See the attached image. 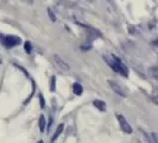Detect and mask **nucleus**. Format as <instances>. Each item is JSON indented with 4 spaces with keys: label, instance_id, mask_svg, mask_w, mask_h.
Masks as SVG:
<instances>
[{
    "label": "nucleus",
    "instance_id": "1",
    "mask_svg": "<svg viewBox=\"0 0 158 143\" xmlns=\"http://www.w3.org/2000/svg\"><path fill=\"white\" fill-rule=\"evenodd\" d=\"M108 64L114 69V72H117V73L124 75V76H127V75H128V73H127V72H128L127 67L120 61V58H118L117 56L112 55V60L108 61Z\"/></svg>",
    "mask_w": 158,
    "mask_h": 143
},
{
    "label": "nucleus",
    "instance_id": "2",
    "mask_svg": "<svg viewBox=\"0 0 158 143\" xmlns=\"http://www.w3.org/2000/svg\"><path fill=\"white\" fill-rule=\"evenodd\" d=\"M52 61H54V64H55V66L58 68V69H60V71H63V72L70 71L69 64L67 63V62H65V61H64L63 58H62L60 55L54 54V56H52Z\"/></svg>",
    "mask_w": 158,
    "mask_h": 143
},
{
    "label": "nucleus",
    "instance_id": "3",
    "mask_svg": "<svg viewBox=\"0 0 158 143\" xmlns=\"http://www.w3.org/2000/svg\"><path fill=\"white\" fill-rule=\"evenodd\" d=\"M117 118H118V122L119 124H120V129L124 131V132H126V134H132V127L130 125V123L126 120V118L123 116V115H117Z\"/></svg>",
    "mask_w": 158,
    "mask_h": 143
},
{
    "label": "nucleus",
    "instance_id": "4",
    "mask_svg": "<svg viewBox=\"0 0 158 143\" xmlns=\"http://www.w3.org/2000/svg\"><path fill=\"white\" fill-rule=\"evenodd\" d=\"M1 40H2V43L7 47H15L22 43V40L17 36H5V37H1Z\"/></svg>",
    "mask_w": 158,
    "mask_h": 143
},
{
    "label": "nucleus",
    "instance_id": "5",
    "mask_svg": "<svg viewBox=\"0 0 158 143\" xmlns=\"http://www.w3.org/2000/svg\"><path fill=\"white\" fill-rule=\"evenodd\" d=\"M108 85L111 86V88L117 93V94L121 95V97H126L127 95V93L125 92V89L121 87L119 84H117L114 80H108Z\"/></svg>",
    "mask_w": 158,
    "mask_h": 143
},
{
    "label": "nucleus",
    "instance_id": "6",
    "mask_svg": "<svg viewBox=\"0 0 158 143\" xmlns=\"http://www.w3.org/2000/svg\"><path fill=\"white\" fill-rule=\"evenodd\" d=\"M93 104H94V106L96 107V109H99L100 111H106V109H107V106H106V103L105 102H102V100H94L93 102Z\"/></svg>",
    "mask_w": 158,
    "mask_h": 143
},
{
    "label": "nucleus",
    "instance_id": "7",
    "mask_svg": "<svg viewBox=\"0 0 158 143\" xmlns=\"http://www.w3.org/2000/svg\"><path fill=\"white\" fill-rule=\"evenodd\" d=\"M63 129H64V124H60L58 127H57V129H56V131H55V134H54V136L51 137V141L50 142L51 143H54L57 140V137L61 135V132L63 131Z\"/></svg>",
    "mask_w": 158,
    "mask_h": 143
},
{
    "label": "nucleus",
    "instance_id": "8",
    "mask_svg": "<svg viewBox=\"0 0 158 143\" xmlns=\"http://www.w3.org/2000/svg\"><path fill=\"white\" fill-rule=\"evenodd\" d=\"M73 91L76 95H81L83 93V87H82V85H80L79 82H75L73 85Z\"/></svg>",
    "mask_w": 158,
    "mask_h": 143
},
{
    "label": "nucleus",
    "instance_id": "9",
    "mask_svg": "<svg viewBox=\"0 0 158 143\" xmlns=\"http://www.w3.org/2000/svg\"><path fill=\"white\" fill-rule=\"evenodd\" d=\"M44 129H45V118L43 115H40V132H44Z\"/></svg>",
    "mask_w": 158,
    "mask_h": 143
},
{
    "label": "nucleus",
    "instance_id": "10",
    "mask_svg": "<svg viewBox=\"0 0 158 143\" xmlns=\"http://www.w3.org/2000/svg\"><path fill=\"white\" fill-rule=\"evenodd\" d=\"M55 87H56V78H55V76H52V78H51V85H50V91H51V92H54V91H55Z\"/></svg>",
    "mask_w": 158,
    "mask_h": 143
},
{
    "label": "nucleus",
    "instance_id": "11",
    "mask_svg": "<svg viewBox=\"0 0 158 143\" xmlns=\"http://www.w3.org/2000/svg\"><path fill=\"white\" fill-rule=\"evenodd\" d=\"M40 107H44L45 106V102H44V98H43L42 93H40Z\"/></svg>",
    "mask_w": 158,
    "mask_h": 143
},
{
    "label": "nucleus",
    "instance_id": "12",
    "mask_svg": "<svg viewBox=\"0 0 158 143\" xmlns=\"http://www.w3.org/2000/svg\"><path fill=\"white\" fill-rule=\"evenodd\" d=\"M25 49H26L27 53H31L32 47H31V44H30V42H26V43H25Z\"/></svg>",
    "mask_w": 158,
    "mask_h": 143
},
{
    "label": "nucleus",
    "instance_id": "13",
    "mask_svg": "<svg viewBox=\"0 0 158 143\" xmlns=\"http://www.w3.org/2000/svg\"><path fill=\"white\" fill-rule=\"evenodd\" d=\"M38 143H43V141H40V142H38Z\"/></svg>",
    "mask_w": 158,
    "mask_h": 143
}]
</instances>
